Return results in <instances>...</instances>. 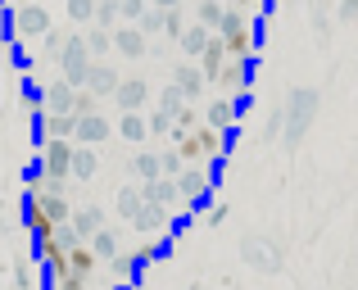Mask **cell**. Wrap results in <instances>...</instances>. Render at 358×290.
<instances>
[{
  "label": "cell",
  "instance_id": "6da1fadb",
  "mask_svg": "<svg viewBox=\"0 0 358 290\" xmlns=\"http://www.w3.org/2000/svg\"><path fill=\"white\" fill-rule=\"evenodd\" d=\"M87 45L82 41H69L64 45V82H73V87H82V82H87Z\"/></svg>",
  "mask_w": 358,
  "mask_h": 290
},
{
  "label": "cell",
  "instance_id": "7a4b0ae2",
  "mask_svg": "<svg viewBox=\"0 0 358 290\" xmlns=\"http://www.w3.org/2000/svg\"><path fill=\"white\" fill-rule=\"evenodd\" d=\"M23 222H27V231H32V240H50V236H59V227H55L50 218L41 213V204L27 195V204H23Z\"/></svg>",
  "mask_w": 358,
  "mask_h": 290
},
{
  "label": "cell",
  "instance_id": "3957f363",
  "mask_svg": "<svg viewBox=\"0 0 358 290\" xmlns=\"http://www.w3.org/2000/svg\"><path fill=\"white\" fill-rule=\"evenodd\" d=\"M73 136H78V145H96L109 136V123L100 114H82V118H73Z\"/></svg>",
  "mask_w": 358,
  "mask_h": 290
},
{
  "label": "cell",
  "instance_id": "277c9868",
  "mask_svg": "<svg viewBox=\"0 0 358 290\" xmlns=\"http://www.w3.org/2000/svg\"><path fill=\"white\" fill-rule=\"evenodd\" d=\"M36 204H41V213L55 222V227H69V218H73V204L64 200V195H55V191H41V195H32Z\"/></svg>",
  "mask_w": 358,
  "mask_h": 290
},
{
  "label": "cell",
  "instance_id": "5b68a950",
  "mask_svg": "<svg viewBox=\"0 0 358 290\" xmlns=\"http://www.w3.org/2000/svg\"><path fill=\"white\" fill-rule=\"evenodd\" d=\"M96 263H100V259H96V249H91V245H82V240H73V245H69V273L73 277L87 282V277L96 273Z\"/></svg>",
  "mask_w": 358,
  "mask_h": 290
},
{
  "label": "cell",
  "instance_id": "8992f818",
  "mask_svg": "<svg viewBox=\"0 0 358 290\" xmlns=\"http://www.w3.org/2000/svg\"><path fill=\"white\" fill-rule=\"evenodd\" d=\"M200 59H204V78H213V82H218V78H222V68H227V59H231V55H227V45H222V36H213V41L204 45V55H200Z\"/></svg>",
  "mask_w": 358,
  "mask_h": 290
},
{
  "label": "cell",
  "instance_id": "52a82bcc",
  "mask_svg": "<svg viewBox=\"0 0 358 290\" xmlns=\"http://www.w3.org/2000/svg\"><path fill=\"white\" fill-rule=\"evenodd\" d=\"M14 23H18V32H23V36H41L45 27H50V18H45V9H41V5H23Z\"/></svg>",
  "mask_w": 358,
  "mask_h": 290
},
{
  "label": "cell",
  "instance_id": "ba28073f",
  "mask_svg": "<svg viewBox=\"0 0 358 290\" xmlns=\"http://www.w3.org/2000/svg\"><path fill=\"white\" fill-rule=\"evenodd\" d=\"M36 127L45 132V141H69L73 136V114H41Z\"/></svg>",
  "mask_w": 358,
  "mask_h": 290
},
{
  "label": "cell",
  "instance_id": "9c48e42d",
  "mask_svg": "<svg viewBox=\"0 0 358 290\" xmlns=\"http://www.w3.org/2000/svg\"><path fill=\"white\" fill-rule=\"evenodd\" d=\"M82 87H87L91 91V96H109V91H118V78H114V73H109V68H100V64H96V68H87V82H82Z\"/></svg>",
  "mask_w": 358,
  "mask_h": 290
},
{
  "label": "cell",
  "instance_id": "30bf717a",
  "mask_svg": "<svg viewBox=\"0 0 358 290\" xmlns=\"http://www.w3.org/2000/svg\"><path fill=\"white\" fill-rule=\"evenodd\" d=\"M100 218H105L100 209H78L69 218V231H73V236H96V231H100Z\"/></svg>",
  "mask_w": 358,
  "mask_h": 290
},
{
  "label": "cell",
  "instance_id": "8fae6325",
  "mask_svg": "<svg viewBox=\"0 0 358 290\" xmlns=\"http://www.w3.org/2000/svg\"><path fill=\"white\" fill-rule=\"evenodd\" d=\"M114 96H118V105L127 109V114H136V109H141V100H145V82H118V91H114Z\"/></svg>",
  "mask_w": 358,
  "mask_h": 290
},
{
  "label": "cell",
  "instance_id": "7c38bea8",
  "mask_svg": "<svg viewBox=\"0 0 358 290\" xmlns=\"http://www.w3.org/2000/svg\"><path fill=\"white\" fill-rule=\"evenodd\" d=\"M231 118H236V100H227V96H222V100H213V105H209V127L227 132V127H231Z\"/></svg>",
  "mask_w": 358,
  "mask_h": 290
},
{
  "label": "cell",
  "instance_id": "4fadbf2b",
  "mask_svg": "<svg viewBox=\"0 0 358 290\" xmlns=\"http://www.w3.org/2000/svg\"><path fill=\"white\" fill-rule=\"evenodd\" d=\"M73 173H78L82 182H87V177L96 173V154H91L87 145H73Z\"/></svg>",
  "mask_w": 358,
  "mask_h": 290
},
{
  "label": "cell",
  "instance_id": "5bb4252c",
  "mask_svg": "<svg viewBox=\"0 0 358 290\" xmlns=\"http://www.w3.org/2000/svg\"><path fill=\"white\" fill-rule=\"evenodd\" d=\"M50 109H55V114H69V109H73V82L50 87Z\"/></svg>",
  "mask_w": 358,
  "mask_h": 290
},
{
  "label": "cell",
  "instance_id": "9a60e30c",
  "mask_svg": "<svg viewBox=\"0 0 358 290\" xmlns=\"http://www.w3.org/2000/svg\"><path fill=\"white\" fill-rule=\"evenodd\" d=\"M204 186H209V177H204V168H186V173H182V191L186 195H204Z\"/></svg>",
  "mask_w": 358,
  "mask_h": 290
},
{
  "label": "cell",
  "instance_id": "2e32d148",
  "mask_svg": "<svg viewBox=\"0 0 358 290\" xmlns=\"http://www.w3.org/2000/svg\"><path fill=\"white\" fill-rule=\"evenodd\" d=\"M118 50L127 55V59H136V55L145 50V41H141V32H136V27H127V32H118Z\"/></svg>",
  "mask_w": 358,
  "mask_h": 290
},
{
  "label": "cell",
  "instance_id": "e0dca14e",
  "mask_svg": "<svg viewBox=\"0 0 358 290\" xmlns=\"http://www.w3.org/2000/svg\"><path fill=\"white\" fill-rule=\"evenodd\" d=\"M91 249H96V259H114V249H118V236H114V231H105V227H100V231H96V245H91Z\"/></svg>",
  "mask_w": 358,
  "mask_h": 290
},
{
  "label": "cell",
  "instance_id": "ac0fdd59",
  "mask_svg": "<svg viewBox=\"0 0 358 290\" xmlns=\"http://www.w3.org/2000/svg\"><path fill=\"white\" fill-rule=\"evenodd\" d=\"M222 14H227L222 5H213V0H204V5H200V27H222Z\"/></svg>",
  "mask_w": 358,
  "mask_h": 290
},
{
  "label": "cell",
  "instance_id": "d6986e66",
  "mask_svg": "<svg viewBox=\"0 0 358 290\" xmlns=\"http://www.w3.org/2000/svg\"><path fill=\"white\" fill-rule=\"evenodd\" d=\"M182 41H186V50H191V55H204V45H209V41H213V36H209V32H204V27H191V32H186V36H182Z\"/></svg>",
  "mask_w": 358,
  "mask_h": 290
},
{
  "label": "cell",
  "instance_id": "ffe728a7",
  "mask_svg": "<svg viewBox=\"0 0 358 290\" xmlns=\"http://www.w3.org/2000/svg\"><path fill=\"white\" fill-rule=\"evenodd\" d=\"M122 136H127V141H141V136H145V118L127 114V118H122Z\"/></svg>",
  "mask_w": 358,
  "mask_h": 290
},
{
  "label": "cell",
  "instance_id": "44dd1931",
  "mask_svg": "<svg viewBox=\"0 0 358 290\" xmlns=\"http://www.w3.org/2000/svg\"><path fill=\"white\" fill-rule=\"evenodd\" d=\"M136 173L155 182V177H159V159H155V154H141V159H136Z\"/></svg>",
  "mask_w": 358,
  "mask_h": 290
},
{
  "label": "cell",
  "instance_id": "7402d4cb",
  "mask_svg": "<svg viewBox=\"0 0 358 290\" xmlns=\"http://www.w3.org/2000/svg\"><path fill=\"white\" fill-rule=\"evenodd\" d=\"M69 14L73 18H91V14H96V5H91V0H69Z\"/></svg>",
  "mask_w": 358,
  "mask_h": 290
},
{
  "label": "cell",
  "instance_id": "603a6c76",
  "mask_svg": "<svg viewBox=\"0 0 358 290\" xmlns=\"http://www.w3.org/2000/svg\"><path fill=\"white\" fill-rule=\"evenodd\" d=\"M164 32H168V36H182V18H177L173 9H168V14H164Z\"/></svg>",
  "mask_w": 358,
  "mask_h": 290
},
{
  "label": "cell",
  "instance_id": "cb8c5ba5",
  "mask_svg": "<svg viewBox=\"0 0 358 290\" xmlns=\"http://www.w3.org/2000/svg\"><path fill=\"white\" fill-rule=\"evenodd\" d=\"M122 14H127V18H136V14H141V0H122Z\"/></svg>",
  "mask_w": 358,
  "mask_h": 290
},
{
  "label": "cell",
  "instance_id": "d4e9b609",
  "mask_svg": "<svg viewBox=\"0 0 358 290\" xmlns=\"http://www.w3.org/2000/svg\"><path fill=\"white\" fill-rule=\"evenodd\" d=\"M236 5H241V9H259V0H236Z\"/></svg>",
  "mask_w": 358,
  "mask_h": 290
},
{
  "label": "cell",
  "instance_id": "484cf974",
  "mask_svg": "<svg viewBox=\"0 0 358 290\" xmlns=\"http://www.w3.org/2000/svg\"><path fill=\"white\" fill-rule=\"evenodd\" d=\"M155 5H164V9H173V5H177V0H155Z\"/></svg>",
  "mask_w": 358,
  "mask_h": 290
}]
</instances>
